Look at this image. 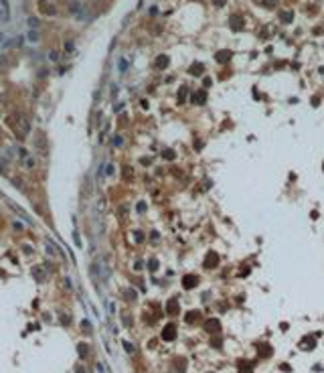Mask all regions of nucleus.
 Masks as SVG:
<instances>
[{
  "label": "nucleus",
  "instance_id": "obj_5",
  "mask_svg": "<svg viewBox=\"0 0 324 373\" xmlns=\"http://www.w3.org/2000/svg\"><path fill=\"white\" fill-rule=\"evenodd\" d=\"M168 312H172V314L176 312V302H170L168 304Z\"/></svg>",
  "mask_w": 324,
  "mask_h": 373
},
{
  "label": "nucleus",
  "instance_id": "obj_3",
  "mask_svg": "<svg viewBox=\"0 0 324 373\" xmlns=\"http://www.w3.org/2000/svg\"><path fill=\"white\" fill-rule=\"evenodd\" d=\"M217 326H219L217 320H209V322H207V329H217Z\"/></svg>",
  "mask_w": 324,
  "mask_h": 373
},
{
  "label": "nucleus",
  "instance_id": "obj_2",
  "mask_svg": "<svg viewBox=\"0 0 324 373\" xmlns=\"http://www.w3.org/2000/svg\"><path fill=\"white\" fill-rule=\"evenodd\" d=\"M33 274H34V278L39 280V282H43V272H40V270H37V268H34V270H33Z\"/></svg>",
  "mask_w": 324,
  "mask_h": 373
},
{
  "label": "nucleus",
  "instance_id": "obj_8",
  "mask_svg": "<svg viewBox=\"0 0 324 373\" xmlns=\"http://www.w3.org/2000/svg\"><path fill=\"white\" fill-rule=\"evenodd\" d=\"M277 0H263V4H267V6H276Z\"/></svg>",
  "mask_w": 324,
  "mask_h": 373
},
{
  "label": "nucleus",
  "instance_id": "obj_1",
  "mask_svg": "<svg viewBox=\"0 0 324 373\" xmlns=\"http://www.w3.org/2000/svg\"><path fill=\"white\" fill-rule=\"evenodd\" d=\"M174 331H176V329H174V325H168L166 329H164V331H162V339H164V341H172V339L176 337V335H174Z\"/></svg>",
  "mask_w": 324,
  "mask_h": 373
},
{
  "label": "nucleus",
  "instance_id": "obj_9",
  "mask_svg": "<svg viewBox=\"0 0 324 373\" xmlns=\"http://www.w3.org/2000/svg\"><path fill=\"white\" fill-rule=\"evenodd\" d=\"M28 39H31V41L34 43V41H37V39H39V34H37V33H31V34H28Z\"/></svg>",
  "mask_w": 324,
  "mask_h": 373
},
{
  "label": "nucleus",
  "instance_id": "obj_10",
  "mask_svg": "<svg viewBox=\"0 0 324 373\" xmlns=\"http://www.w3.org/2000/svg\"><path fill=\"white\" fill-rule=\"evenodd\" d=\"M213 2H217V4L221 6V4H223V2H225V0H213Z\"/></svg>",
  "mask_w": 324,
  "mask_h": 373
},
{
  "label": "nucleus",
  "instance_id": "obj_7",
  "mask_svg": "<svg viewBox=\"0 0 324 373\" xmlns=\"http://www.w3.org/2000/svg\"><path fill=\"white\" fill-rule=\"evenodd\" d=\"M124 347H126V351H128V353H132V351H134V347H132V345H130V343H128V341H126V343H124Z\"/></svg>",
  "mask_w": 324,
  "mask_h": 373
},
{
  "label": "nucleus",
  "instance_id": "obj_4",
  "mask_svg": "<svg viewBox=\"0 0 324 373\" xmlns=\"http://www.w3.org/2000/svg\"><path fill=\"white\" fill-rule=\"evenodd\" d=\"M28 25H31L33 28H37V27H39V21H37V18H28Z\"/></svg>",
  "mask_w": 324,
  "mask_h": 373
},
{
  "label": "nucleus",
  "instance_id": "obj_11",
  "mask_svg": "<svg viewBox=\"0 0 324 373\" xmlns=\"http://www.w3.org/2000/svg\"><path fill=\"white\" fill-rule=\"evenodd\" d=\"M75 373H85V371H83V369H81V367H79V369H77V371H75Z\"/></svg>",
  "mask_w": 324,
  "mask_h": 373
},
{
  "label": "nucleus",
  "instance_id": "obj_6",
  "mask_svg": "<svg viewBox=\"0 0 324 373\" xmlns=\"http://www.w3.org/2000/svg\"><path fill=\"white\" fill-rule=\"evenodd\" d=\"M79 355H87V347L85 345H79Z\"/></svg>",
  "mask_w": 324,
  "mask_h": 373
}]
</instances>
